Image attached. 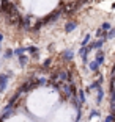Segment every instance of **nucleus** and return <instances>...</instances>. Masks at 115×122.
<instances>
[{"label": "nucleus", "instance_id": "obj_1", "mask_svg": "<svg viewBox=\"0 0 115 122\" xmlns=\"http://www.w3.org/2000/svg\"><path fill=\"white\" fill-rule=\"evenodd\" d=\"M36 86H40V85H38V80L30 78V80H27L24 85H21V88H19V92H21V94H22V92H29V91L35 89Z\"/></svg>", "mask_w": 115, "mask_h": 122}, {"label": "nucleus", "instance_id": "obj_2", "mask_svg": "<svg viewBox=\"0 0 115 122\" xmlns=\"http://www.w3.org/2000/svg\"><path fill=\"white\" fill-rule=\"evenodd\" d=\"M57 75H58V80L65 81L66 85L73 81V75H71V72H68V71H60V72H57Z\"/></svg>", "mask_w": 115, "mask_h": 122}, {"label": "nucleus", "instance_id": "obj_3", "mask_svg": "<svg viewBox=\"0 0 115 122\" xmlns=\"http://www.w3.org/2000/svg\"><path fill=\"white\" fill-rule=\"evenodd\" d=\"M30 20H32V14L29 16H24V17L21 19V22H19V27L24 30H29L30 28Z\"/></svg>", "mask_w": 115, "mask_h": 122}, {"label": "nucleus", "instance_id": "obj_4", "mask_svg": "<svg viewBox=\"0 0 115 122\" xmlns=\"http://www.w3.org/2000/svg\"><path fill=\"white\" fill-rule=\"evenodd\" d=\"M8 83V74H2L0 75V92H3Z\"/></svg>", "mask_w": 115, "mask_h": 122}, {"label": "nucleus", "instance_id": "obj_5", "mask_svg": "<svg viewBox=\"0 0 115 122\" xmlns=\"http://www.w3.org/2000/svg\"><path fill=\"white\" fill-rule=\"evenodd\" d=\"M61 58L65 61H71V60H74V52L73 50H65L63 53H61Z\"/></svg>", "mask_w": 115, "mask_h": 122}, {"label": "nucleus", "instance_id": "obj_6", "mask_svg": "<svg viewBox=\"0 0 115 122\" xmlns=\"http://www.w3.org/2000/svg\"><path fill=\"white\" fill-rule=\"evenodd\" d=\"M103 44H104V39L95 41V42H91L90 46H88V49H90V50H93V49H101V47H103Z\"/></svg>", "mask_w": 115, "mask_h": 122}, {"label": "nucleus", "instance_id": "obj_7", "mask_svg": "<svg viewBox=\"0 0 115 122\" xmlns=\"http://www.w3.org/2000/svg\"><path fill=\"white\" fill-rule=\"evenodd\" d=\"M76 27H77V24H76V22H68V24L65 25V31L66 33H71L73 30H76Z\"/></svg>", "mask_w": 115, "mask_h": 122}, {"label": "nucleus", "instance_id": "obj_8", "mask_svg": "<svg viewBox=\"0 0 115 122\" xmlns=\"http://www.w3.org/2000/svg\"><path fill=\"white\" fill-rule=\"evenodd\" d=\"M98 63V64H103L104 63V52H101V50H98V53H96V60H95Z\"/></svg>", "mask_w": 115, "mask_h": 122}, {"label": "nucleus", "instance_id": "obj_9", "mask_svg": "<svg viewBox=\"0 0 115 122\" xmlns=\"http://www.w3.org/2000/svg\"><path fill=\"white\" fill-rule=\"evenodd\" d=\"M25 52H27V47H18V49H14V55H16V56H19V58H21Z\"/></svg>", "mask_w": 115, "mask_h": 122}, {"label": "nucleus", "instance_id": "obj_10", "mask_svg": "<svg viewBox=\"0 0 115 122\" xmlns=\"http://www.w3.org/2000/svg\"><path fill=\"white\" fill-rule=\"evenodd\" d=\"M11 114H13V108L5 107V111H3V116H2V121H3V119H10Z\"/></svg>", "mask_w": 115, "mask_h": 122}, {"label": "nucleus", "instance_id": "obj_11", "mask_svg": "<svg viewBox=\"0 0 115 122\" xmlns=\"http://www.w3.org/2000/svg\"><path fill=\"white\" fill-rule=\"evenodd\" d=\"M27 52H30V53H32V56H38V52H40V50H38V47H27Z\"/></svg>", "mask_w": 115, "mask_h": 122}, {"label": "nucleus", "instance_id": "obj_12", "mask_svg": "<svg viewBox=\"0 0 115 122\" xmlns=\"http://www.w3.org/2000/svg\"><path fill=\"white\" fill-rule=\"evenodd\" d=\"M90 38H91L90 35H85V38H84V41L80 42V46H82V47H88V46H90Z\"/></svg>", "mask_w": 115, "mask_h": 122}, {"label": "nucleus", "instance_id": "obj_13", "mask_svg": "<svg viewBox=\"0 0 115 122\" xmlns=\"http://www.w3.org/2000/svg\"><path fill=\"white\" fill-rule=\"evenodd\" d=\"M77 96H79V102H80V103H84V102H85V91H84V89H79Z\"/></svg>", "mask_w": 115, "mask_h": 122}, {"label": "nucleus", "instance_id": "obj_14", "mask_svg": "<svg viewBox=\"0 0 115 122\" xmlns=\"http://www.w3.org/2000/svg\"><path fill=\"white\" fill-rule=\"evenodd\" d=\"M103 97H104V91L99 88V89H98V97H96V102H98V103H101V102H103Z\"/></svg>", "mask_w": 115, "mask_h": 122}, {"label": "nucleus", "instance_id": "obj_15", "mask_svg": "<svg viewBox=\"0 0 115 122\" xmlns=\"http://www.w3.org/2000/svg\"><path fill=\"white\" fill-rule=\"evenodd\" d=\"M3 56L6 58V60H10L11 56H14V50H13V49H6V52H5Z\"/></svg>", "mask_w": 115, "mask_h": 122}, {"label": "nucleus", "instance_id": "obj_16", "mask_svg": "<svg viewBox=\"0 0 115 122\" xmlns=\"http://www.w3.org/2000/svg\"><path fill=\"white\" fill-rule=\"evenodd\" d=\"M88 66H90V71H93V72H96V71H98V67H99V64H98L96 61H91Z\"/></svg>", "mask_w": 115, "mask_h": 122}, {"label": "nucleus", "instance_id": "obj_17", "mask_svg": "<svg viewBox=\"0 0 115 122\" xmlns=\"http://www.w3.org/2000/svg\"><path fill=\"white\" fill-rule=\"evenodd\" d=\"M27 63H29V58L25 56V55H22V56L19 58V64H21V66H25Z\"/></svg>", "mask_w": 115, "mask_h": 122}, {"label": "nucleus", "instance_id": "obj_18", "mask_svg": "<svg viewBox=\"0 0 115 122\" xmlns=\"http://www.w3.org/2000/svg\"><path fill=\"white\" fill-rule=\"evenodd\" d=\"M50 63H52V60H50V58H47V60H46V61L43 63V71H46V69H49Z\"/></svg>", "mask_w": 115, "mask_h": 122}, {"label": "nucleus", "instance_id": "obj_19", "mask_svg": "<svg viewBox=\"0 0 115 122\" xmlns=\"http://www.w3.org/2000/svg\"><path fill=\"white\" fill-rule=\"evenodd\" d=\"M101 28L104 30V31H109V30H110V24H109V22H104V24L101 25Z\"/></svg>", "mask_w": 115, "mask_h": 122}, {"label": "nucleus", "instance_id": "obj_20", "mask_svg": "<svg viewBox=\"0 0 115 122\" xmlns=\"http://www.w3.org/2000/svg\"><path fill=\"white\" fill-rule=\"evenodd\" d=\"M114 36H115V28H112L110 31L107 33V38H114Z\"/></svg>", "mask_w": 115, "mask_h": 122}, {"label": "nucleus", "instance_id": "obj_21", "mask_svg": "<svg viewBox=\"0 0 115 122\" xmlns=\"http://www.w3.org/2000/svg\"><path fill=\"white\" fill-rule=\"evenodd\" d=\"M96 116H99V113H98V111H95V110H93V111L90 113V117H96Z\"/></svg>", "mask_w": 115, "mask_h": 122}, {"label": "nucleus", "instance_id": "obj_22", "mask_svg": "<svg viewBox=\"0 0 115 122\" xmlns=\"http://www.w3.org/2000/svg\"><path fill=\"white\" fill-rule=\"evenodd\" d=\"M2 39H3V35H2V33H0V42H2Z\"/></svg>", "mask_w": 115, "mask_h": 122}, {"label": "nucleus", "instance_id": "obj_23", "mask_svg": "<svg viewBox=\"0 0 115 122\" xmlns=\"http://www.w3.org/2000/svg\"><path fill=\"white\" fill-rule=\"evenodd\" d=\"M112 72H114V74H115V66H114V67H112Z\"/></svg>", "mask_w": 115, "mask_h": 122}, {"label": "nucleus", "instance_id": "obj_24", "mask_svg": "<svg viewBox=\"0 0 115 122\" xmlns=\"http://www.w3.org/2000/svg\"><path fill=\"white\" fill-rule=\"evenodd\" d=\"M0 53H2V47H0Z\"/></svg>", "mask_w": 115, "mask_h": 122}, {"label": "nucleus", "instance_id": "obj_25", "mask_svg": "<svg viewBox=\"0 0 115 122\" xmlns=\"http://www.w3.org/2000/svg\"><path fill=\"white\" fill-rule=\"evenodd\" d=\"M114 8H115V3H114Z\"/></svg>", "mask_w": 115, "mask_h": 122}, {"label": "nucleus", "instance_id": "obj_26", "mask_svg": "<svg viewBox=\"0 0 115 122\" xmlns=\"http://www.w3.org/2000/svg\"><path fill=\"white\" fill-rule=\"evenodd\" d=\"M76 122H79V121H76Z\"/></svg>", "mask_w": 115, "mask_h": 122}]
</instances>
